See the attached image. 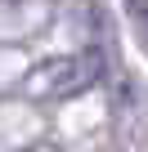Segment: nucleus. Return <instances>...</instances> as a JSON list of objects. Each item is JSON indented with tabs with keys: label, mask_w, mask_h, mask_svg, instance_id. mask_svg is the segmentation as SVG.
Returning <instances> with one entry per match:
<instances>
[{
	"label": "nucleus",
	"mask_w": 148,
	"mask_h": 152,
	"mask_svg": "<svg viewBox=\"0 0 148 152\" xmlns=\"http://www.w3.org/2000/svg\"><path fill=\"white\" fill-rule=\"evenodd\" d=\"M126 14H130V23H135V36H139L144 49H148V0H126Z\"/></svg>",
	"instance_id": "2"
},
{
	"label": "nucleus",
	"mask_w": 148,
	"mask_h": 152,
	"mask_svg": "<svg viewBox=\"0 0 148 152\" xmlns=\"http://www.w3.org/2000/svg\"><path fill=\"white\" fill-rule=\"evenodd\" d=\"M99 81H103V54L99 49H81V54H63V58L36 63L27 72L23 90L32 99H77Z\"/></svg>",
	"instance_id": "1"
}]
</instances>
